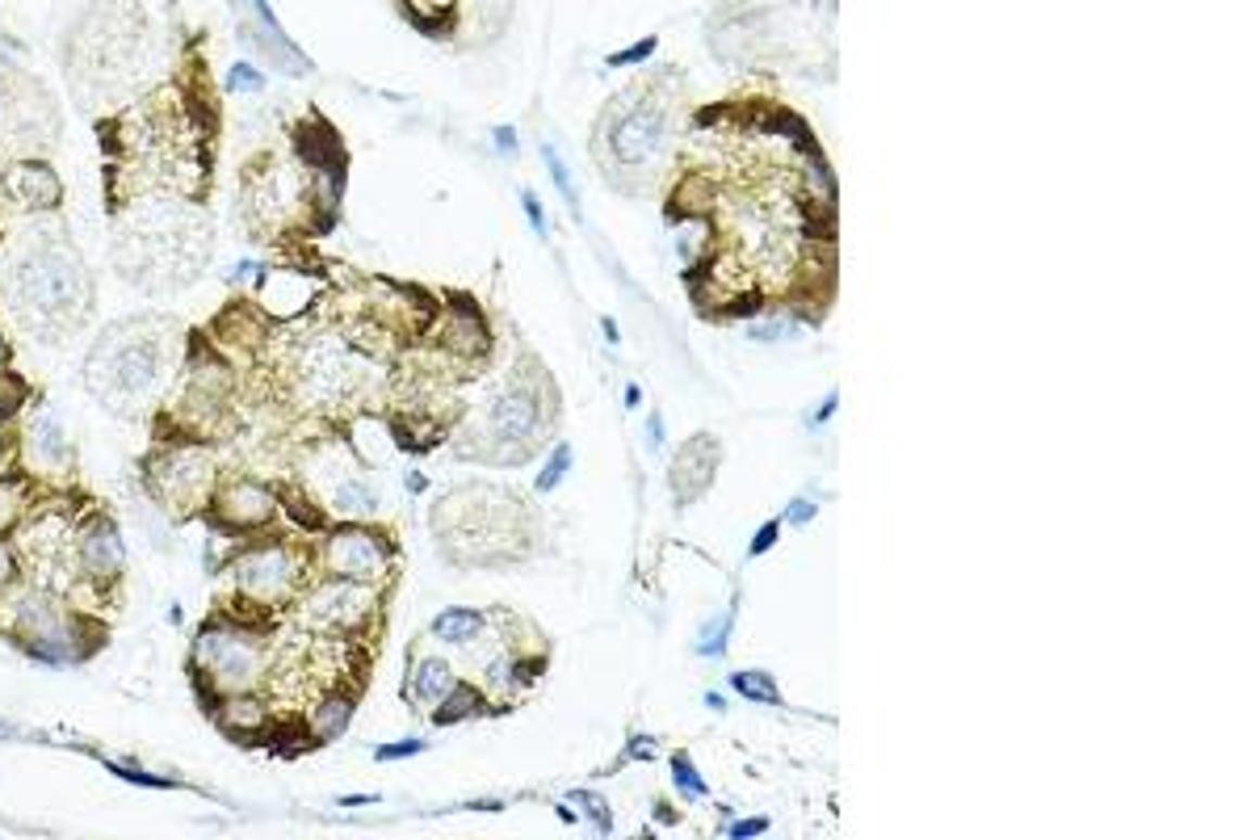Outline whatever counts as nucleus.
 <instances>
[{"mask_svg":"<svg viewBox=\"0 0 1259 840\" xmlns=\"http://www.w3.org/2000/svg\"><path fill=\"white\" fill-rule=\"evenodd\" d=\"M0 291L17 328L42 345L76 336L93 316V273L60 227L22 236L0 265Z\"/></svg>","mask_w":1259,"mask_h":840,"instance_id":"f257e3e1","label":"nucleus"},{"mask_svg":"<svg viewBox=\"0 0 1259 840\" xmlns=\"http://www.w3.org/2000/svg\"><path fill=\"white\" fill-rule=\"evenodd\" d=\"M177 361V323L164 316L114 320L85 357V387L110 412L135 417L168 387Z\"/></svg>","mask_w":1259,"mask_h":840,"instance_id":"f03ea898","label":"nucleus"},{"mask_svg":"<svg viewBox=\"0 0 1259 840\" xmlns=\"http://www.w3.org/2000/svg\"><path fill=\"white\" fill-rule=\"evenodd\" d=\"M211 257V224L181 202H143L118 227L114 260L139 291L168 294L189 287Z\"/></svg>","mask_w":1259,"mask_h":840,"instance_id":"7ed1b4c3","label":"nucleus"},{"mask_svg":"<svg viewBox=\"0 0 1259 840\" xmlns=\"http://www.w3.org/2000/svg\"><path fill=\"white\" fill-rule=\"evenodd\" d=\"M663 105L647 101L638 89H630L618 98V105L609 114H600L597 123V148L605 143L609 152V173H638L647 168V161L663 148ZM597 152V156H605Z\"/></svg>","mask_w":1259,"mask_h":840,"instance_id":"20e7f679","label":"nucleus"},{"mask_svg":"<svg viewBox=\"0 0 1259 840\" xmlns=\"http://www.w3.org/2000/svg\"><path fill=\"white\" fill-rule=\"evenodd\" d=\"M13 635L17 644L30 651L34 660L42 664H72L80 660V639H85V622L72 614L67 606H60L55 597L47 593H30L22 606H17V618H13Z\"/></svg>","mask_w":1259,"mask_h":840,"instance_id":"39448f33","label":"nucleus"},{"mask_svg":"<svg viewBox=\"0 0 1259 840\" xmlns=\"http://www.w3.org/2000/svg\"><path fill=\"white\" fill-rule=\"evenodd\" d=\"M193 664L215 693H249L260 680V647L240 626H206L193 644Z\"/></svg>","mask_w":1259,"mask_h":840,"instance_id":"423d86ee","label":"nucleus"},{"mask_svg":"<svg viewBox=\"0 0 1259 840\" xmlns=\"http://www.w3.org/2000/svg\"><path fill=\"white\" fill-rule=\"evenodd\" d=\"M211 480H215V462L202 446H168V450L152 458V471H148V484H152V496L168 509H193L206 500L211 492Z\"/></svg>","mask_w":1259,"mask_h":840,"instance_id":"0eeeda50","label":"nucleus"},{"mask_svg":"<svg viewBox=\"0 0 1259 840\" xmlns=\"http://www.w3.org/2000/svg\"><path fill=\"white\" fill-rule=\"evenodd\" d=\"M231 581H236V588L249 597V601H260V606H269V601H282V597H290V588H294V581H298V559L290 555L285 547H252L244 550V555H236V563H231Z\"/></svg>","mask_w":1259,"mask_h":840,"instance_id":"6e6552de","label":"nucleus"},{"mask_svg":"<svg viewBox=\"0 0 1259 840\" xmlns=\"http://www.w3.org/2000/svg\"><path fill=\"white\" fill-rule=\"evenodd\" d=\"M391 568V547L370 534V530H357V525H345L328 538V572L336 581H353V584H370L378 581L382 572Z\"/></svg>","mask_w":1259,"mask_h":840,"instance_id":"1a4fd4ad","label":"nucleus"},{"mask_svg":"<svg viewBox=\"0 0 1259 840\" xmlns=\"http://www.w3.org/2000/svg\"><path fill=\"white\" fill-rule=\"evenodd\" d=\"M80 568L93 584H114L126 568V543L110 518H93L80 534Z\"/></svg>","mask_w":1259,"mask_h":840,"instance_id":"9d476101","label":"nucleus"},{"mask_svg":"<svg viewBox=\"0 0 1259 840\" xmlns=\"http://www.w3.org/2000/svg\"><path fill=\"white\" fill-rule=\"evenodd\" d=\"M278 513V496L269 487L252 484V480H236L219 492L215 500V521L222 530H256Z\"/></svg>","mask_w":1259,"mask_h":840,"instance_id":"9b49d317","label":"nucleus"},{"mask_svg":"<svg viewBox=\"0 0 1259 840\" xmlns=\"http://www.w3.org/2000/svg\"><path fill=\"white\" fill-rule=\"evenodd\" d=\"M4 194L13 198L26 211H55L63 202V181L51 164L42 161H22L4 173Z\"/></svg>","mask_w":1259,"mask_h":840,"instance_id":"f8f14e48","label":"nucleus"},{"mask_svg":"<svg viewBox=\"0 0 1259 840\" xmlns=\"http://www.w3.org/2000/svg\"><path fill=\"white\" fill-rule=\"evenodd\" d=\"M492 429L500 442H530L537 433V395L530 387L504 391L492 404Z\"/></svg>","mask_w":1259,"mask_h":840,"instance_id":"ddd939ff","label":"nucleus"},{"mask_svg":"<svg viewBox=\"0 0 1259 840\" xmlns=\"http://www.w3.org/2000/svg\"><path fill=\"white\" fill-rule=\"evenodd\" d=\"M252 13H256V22H260V47H265V55H269V64H278L282 72H290V76H303V72H311V60L285 38L282 22H278V13H274V4L269 0H249Z\"/></svg>","mask_w":1259,"mask_h":840,"instance_id":"4468645a","label":"nucleus"},{"mask_svg":"<svg viewBox=\"0 0 1259 840\" xmlns=\"http://www.w3.org/2000/svg\"><path fill=\"white\" fill-rule=\"evenodd\" d=\"M30 454L38 458V462H47V467H67L72 462V442H67V433L60 429V420L55 417H34L30 420Z\"/></svg>","mask_w":1259,"mask_h":840,"instance_id":"2eb2a0df","label":"nucleus"},{"mask_svg":"<svg viewBox=\"0 0 1259 840\" xmlns=\"http://www.w3.org/2000/svg\"><path fill=\"white\" fill-rule=\"evenodd\" d=\"M219 723L222 731H231V736H256L269 723V711L249 693H227L219 702Z\"/></svg>","mask_w":1259,"mask_h":840,"instance_id":"dca6fc26","label":"nucleus"},{"mask_svg":"<svg viewBox=\"0 0 1259 840\" xmlns=\"http://www.w3.org/2000/svg\"><path fill=\"white\" fill-rule=\"evenodd\" d=\"M454 689V673H449V664L445 660H437V656H429V660H420L416 664V673H411V685L408 693L416 698V702H424V707H437L441 698Z\"/></svg>","mask_w":1259,"mask_h":840,"instance_id":"f3484780","label":"nucleus"},{"mask_svg":"<svg viewBox=\"0 0 1259 840\" xmlns=\"http://www.w3.org/2000/svg\"><path fill=\"white\" fill-rule=\"evenodd\" d=\"M479 631H483L479 610H445L433 618V635L445 644H471V639H479Z\"/></svg>","mask_w":1259,"mask_h":840,"instance_id":"a211bd4d","label":"nucleus"},{"mask_svg":"<svg viewBox=\"0 0 1259 840\" xmlns=\"http://www.w3.org/2000/svg\"><path fill=\"white\" fill-rule=\"evenodd\" d=\"M730 689L743 693V698H752V702H760V707H781V689H777L773 673H764V669H739V673H730Z\"/></svg>","mask_w":1259,"mask_h":840,"instance_id":"6ab92c4d","label":"nucleus"},{"mask_svg":"<svg viewBox=\"0 0 1259 840\" xmlns=\"http://www.w3.org/2000/svg\"><path fill=\"white\" fill-rule=\"evenodd\" d=\"M348 718H353V698H345V693H336V698H328L319 711H315L311 718V736L315 743L332 740V736H341L348 727Z\"/></svg>","mask_w":1259,"mask_h":840,"instance_id":"aec40b11","label":"nucleus"},{"mask_svg":"<svg viewBox=\"0 0 1259 840\" xmlns=\"http://www.w3.org/2000/svg\"><path fill=\"white\" fill-rule=\"evenodd\" d=\"M479 707H483V698L474 693L471 685H454L445 698L437 702V711H433V723H441V727H449V723H462V718H471V714H479Z\"/></svg>","mask_w":1259,"mask_h":840,"instance_id":"412c9836","label":"nucleus"},{"mask_svg":"<svg viewBox=\"0 0 1259 840\" xmlns=\"http://www.w3.org/2000/svg\"><path fill=\"white\" fill-rule=\"evenodd\" d=\"M735 614H739V601H735V606H730L723 618L705 622V631H701V644H697V651H701V656H723L726 639H730V626H735Z\"/></svg>","mask_w":1259,"mask_h":840,"instance_id":"4be33fe9","label":"nucleus"},{"mask_svg":"<svg viewBox=\"0 0 1259 840\" xmlns=\"http://www.w3.org/2000/svg\"><path fill=\"white\" fill-rule=\"evenodd\" d=\"M672 781L681 786V794H685V799H692V803H697V799H705V777L692 769L689 752H676V756H672Z\"/></svg>","mask_w":1259,"mask_h":840,"instance_id":"5701e85b","label":"nucleus"},{"mask_svg":"<svg viewBox=\"0 0 1259 840\" xmlns=\"http://www.w3.org/2000/svg\"><path fill=\"white\" fill-rule=\"evenodd\" d=\"M571 471V446L567 442H559L555 446V454H550V462L542 467V475H537V492H555V487L563 484V475Z\"/></svg>","mask_w":1259,"mask_h":840,"instance_id":"b1692460","label":"nucleus"},{"mask_svg":"<svg viewBox=\"0 0 1259 840\" xmlns=\"http://www.w3.org/2000/svg\"><path fill=\"white\" fill-rule=\"evenodd\" d=\"M542 156H546V168H550V181L559 186V194L567 198V206H575L580 202V194H575V181H571V173H567L563 156L550 148V143H542Z\"/></svg>","mask_w":1259,"mask_h":840,"instance_id":"393cba45","label":"nucleus"},{"mask_svg":"<svg viewBox=\"0 0 1259 840\" xmlns=\"http://www.w3.org/2000/svg\"><path fill=\"white\" fill-rule=\"evenodd\" d=\"M17 518H22V487L13 480H0V534L13 530Z\"/></svg>","mask_w":1259,"mask_h":840,"instance_id":"a878e982","label":"nucleus"},{"mask_svg":"<svg viewBox=\"0 0 1259 840\" xmlns=\"http://www.w3.org/2000/svg\"><path fill=\"white\" fill-rule=\"evenodd\" d=\"M656 47H660V42H656V38H643V42H634V47H626V51H613V55H609V60H605V64H609V67H634V64H647V60H651V55H656Z\"/></svg>","mask_w":1259,"mask_h":840,"instance_id":"bb28decb","label":"nucleus"},{"mask_svg":"<svg viewBox=\"0 0 1259 840\" xmlns=\"http://www.w3.org/2000/svg\"><path fill=\"white\" fill-rule=\"evenodd\" d=\"M227 85H231L236 93H260L265 76H260V72H256L252 64H236L231 72H227Z\"/></svg>","mask_w":1259,"mask_h":840,"instance_id":"cd10ccee","label":"nucleus"},{"mask_svg":"<svg viewBox=\"0 0 1259 840\" xmlns=\"http://www.w3.org/2000/svg\"><path fill=\"white\" fill-rule=\"evenodd\" d=\"M285 500H290V513H294V521H303L307 530H319V525H323V513H315L307 496H298V492H285Z\"/></svg>","mask_w":1259,"mask_h":840,"instance_id":"c85d7f7f","label":"nucleus"},{"mask_svg":"<svg viewBox=\"0 0 1259 840\" xmlns=\"http://www.w3.org/2000/svg\"><path fill=\"white\" fill-rule=\"evenodd\" d=\"M416 752H424V740H399V743H382V748H374V761H404V756H416Z\"/></svg>","mask_w":1259,"mask_h":840,"instance_id":"c756f323","label":"nucleus"},{"mask_svg":"<svg viewBox=\"0 0 1259 840\" xmlns=\"http://www.w3.org/2000/svg\"><path fill=\"white\" fill-rule=\"evenodd\" d=\"M571 803H584V811L597 819V828H605V832H609V803H605V799L588 794V790H571Z\"/></svg>","mask_w":1259,"mask_h":840,"instance_id":"7c9ffc66","label":"nucleus"},{"mask_svg":"<svg viewBox=\"0 0 1259 840\" xmlns=\"http://www.w3.org/2000/svg\"><path fill=\"white\" fill-rule=\"evenodd\" d=\"M777 538H781V521H764V525L755 530V538H752V547H748V555H752V559H760V555H764L768 547H777Z\"/></svg>","mask_w":1259,"mask_h":840,"instance_id":"2f4dec72","label":"nucleus"},{"mask_svg":"<svg viewBox=\"0 0 1259 840\" xmlns=\"http://www.w3.org/2000/svg\"><path fill=\"white\" fill-rule=\"evenodd\" d=\"M110 769H114V774L123 777V781H139V786H156V790H164V786H177L173 777H152V774H143V769H135V765H110Z\"/></svg>","mask_w":1259,"mask_h":840,"instance_id":"473e14b6","label":"nucleus"},{"mask_svg":"<svg viewBox=\"0 0 1259 840\" xmlns=\"http://www.w3.org/2000/svg\"><path fill=\"white\" fill-rule=\"evenodd\" d=\"M521 206H525V219H530V227H534L537 236H546V211H542V202H537L534 190H521Z\"/></svg>","mask_w":1259,"mask_h":840,"instance_id":"72a5a7b5","label":"nucleus"},{"mask_svg":"<svg viewBox=\"0 0 1259 840\" xmlns=\"http://www.w3.org/2000/svg\"><path fill=\"white\" fill-rule=\"evenodd\" d=\"M815 513H818V505L815 500H811V496H798V500H793V505H789V525H806V521H815Z\"/></svg>","mask_w":1259,"mask_h":840,"instance_id":"f704fd0d","label":"nucleus"},{"mask_svg":"<svg viewBox=\"0 0 1259 840\" xmlns=\"http://www.w3.org/2000/svg\"><path fill=\"white\" fill-rule=\"evenodd\" d=\"M13 581H17V555L9 543H0V588H9Z\"/></svg>","mask_w":1259,"mask_h":840,"instance_id":"c9c22d12","label":"nucleus"},{"mask_svg":"<svg viewBox=\"0 0 1259 840\" xmlns=\"http://www.w3.org/2000/svg\"><path fill=\"white\" fill-rule=\"evenodd\" d=\"M760 832H768V819H743V824H735L730 828V837H760Z\"/></svg>","mask_w":1259,"mask_h":840,"instance_id":"e433bc0d","label":"nucleus"},{"mask_svg":"<svg viewBox=\"0 0 1259 840\" xmlns=\"http://www.w3.org/2000/svg\"><path fill=\"white\" fill-rule=\"evenodd\" d=\"M781 332H789L786 323H755L752 328L755 341H781Z\"/></svg>","mask_w":1259,"mask_h":840,"instance_id":"4c0bfd02","label":"nucleus"},{"mask_svg":"<svg viewBox=\"0 0 1259 840\" xmlns=\"http://www.w3.org/2000/svg\"><path fill=\"white\" fill-rule=\"evenodd\" d=\"M651 752H656V748H651V740H647V736H634V740H630V752H626V756H638V761H651Z\"/></svg>","mask_w":1259,"mask_h":840,"instance_id":"58836bf2","label":"nucleus"},{"mask_svg":"<svg viewBox=\"0 0 1259 840\" xmlns=\"http://www.w3.org/2000/svg\"><path fill=\"white\" fill-rule=\"evenodd\" d=\"M496 148L512 156V152H517V130H512V127H500V130H496Z\"/></svg>","mask_w":1259,"mask_h":840,"instance_id":"ea45409f","label":"nucleus"},{"mask_svg":"<svg viewBox=\"0 0 1259 840\" xmlns=\"http://www.w3.org/2000/svg\"><path fill=\"white\" fill-rule=\"evenodd\" d=\"M660 442H663V424H660V417H651V420H647V446L656 450Z\"/></svg>","mask_w":1259,"mask_h":840,"instance_id":"a19ab883","label":"nucleus"},{"mask_svg":"<svg viewBox=\"0 0 1259 840\" xmlns=\"http://www.w3.org/2000/svg\"><path fill=\"white\" fill-rule=\"evenodd\" d=\"M366 803H378V794H348V799H341V807H366Z\"/></svg>","mask_w":1259,"mask_h":840,"instance_id":"79ce46f5","label":"nucleus"},{"mask_svg":"<svg viewBox=\"0 0 1259 840\" xmlns=\"http://www.w3.org/2000/svg\"><path fill=\"white\" fill-rule=\"evenodd\" d=\"M836 404H840V395L831 391V395L823 399V408H818V412H815V420H827V417H831V412H836Z\"/></svg>","mask_w":1259,"mask_h":840,"instance_id":"37998d69","label":"nucleus"},{"mask_svg":"<svg viewBox=\"0 0 1259 840\" xmlns=\"http://www.w3.org/2000/svg\"><path fill=\"white\" fill-rule=\"evenodd\" d=\"M600 328H605V341H609V345H618V341H622V336H618V320H609V316H605V320H600Z\"/></svg>","mask_w":1259,"mask_h":840,"instance_id":"c03bdc74","label":"nucleus"},{"mask_svg":"<svg viewBox=\"0 0 1259 840\" xmlns=\"http://www.w3.org/2000/svg\"><path fill=\"white\" fill-rule=\"evenodd\" d=\"M643 404V391H638V383H626V408H638Z\"/></svg>","mask_w":1259,"mask_h":840,"instance_id":"a18cd8bd","label":"nucleus"},{"mask_svg":"<svg viewBox=\"0 0 1259 840\" xmlns=\"http://www.w3.org/2000/svg\"><path fill=\"white\" fill-rule=\"evenodd\" d=\"M656 815H660V819H663V824H667V819H672V824H676V811H672V807H667V803H660V811H656Z\"/></svg>","mask_w":1259,"mask_h":840,"instance_id":"49530a36","label":"nucleus"},{"mask_svg":"<svg viewBox=\"0 0 1259 840\" xmlns=\"http://www.w3.org/2000/svg\"><path fill=\"white\" fill-rule=\"evenodd\" d=\"M4 357H9V349H4V336H0V366H4Z\"/></svg>","mask_w":1259,"mask_h":840,"instance_id":"de8ad7c7","label":"nucleus"}]
</instances>
